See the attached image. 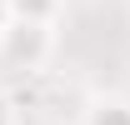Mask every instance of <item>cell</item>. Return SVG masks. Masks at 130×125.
<instances>
[{
	"label": "cell",
	"mask_w": 130,
	"mask_h": 125,
	"mask_svg": "<svg viewBox=\"0 0 130 125\" xmlns=\"http://www.w3.org/2000/svg\"><path fill=\"white\" fill-rule=\"evenodd\" d=\"M55 25H30V20H10L0 30V65L10 75H40L55 60Z\"/></svg>",
	"instance_id": "6da1fadb"
},
{
	"label": "cell",
	"mask_w": 130,
	"mask_h": 125,
	"mask_svg": "<svg viewBox=\"0 0 130 125\" xmlns=\"http://www.w3.org/2000/svg\"><path fill=\"white\" fill-rule=\"evenodd\" d=\"M80 125H130V100L125 95H95V100H85Z\"/></svg>",
	"instance_id": "7a4b0ae2"
},
{
	"label": "cell",
	"mask_w": 130,
	"mask_h": 125,
	"mask_svg": "<svg viewBox=\"0 0 130 125\" xmlns=\"http://www.w3.org/2000/svg\"><path fill=\"white\" fill-rule=\"evenodd\" d=\"M10 20H30V25H60L65 0H10Z\"/></svg>",
	"instance_id": "3957f363"
},
{
	"label": "cell",
	"mask_w": 130,
	"mask_h": 125,
	"mask_svg": "<svg viewBox=\"0 0 130 125\" xmlns=\"http://www.w3.org/2000/svg\"><path fill=\"white\" fill-rule=\"evenodd\" d=\"M0 125H20V100L0 85Z\"/></svg>",
	"instance_id": "277c9868"
},
{
	"label": "cell",
	"mask_w": 130,
	"mask_h": 125,
	"mask_svg": "<svg viewBox=\"0 0 130 125\" xmlns=\"http://www.w3.org/2000/svg\"><path fill=\"white\" fill-rule=\"evenodd\" d=\"M10 25V0H0V30Z\"/></svg>",
	"instance_id": "5b68a950"
}]
</instances>
